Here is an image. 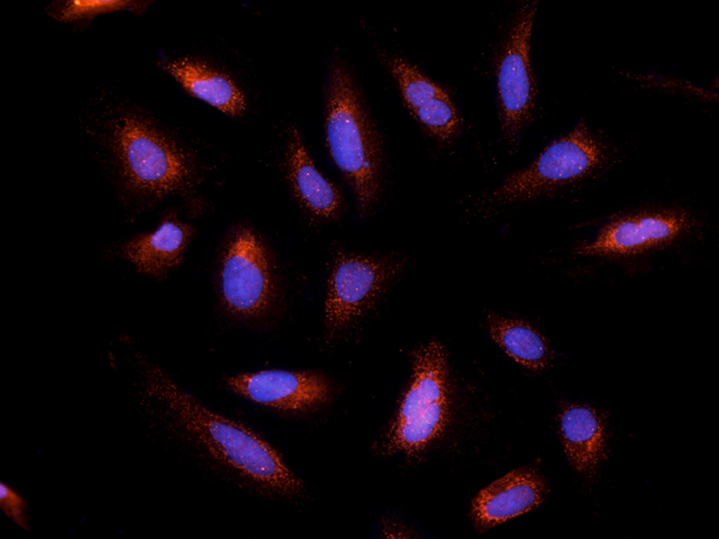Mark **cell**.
Masks as SVG:
<instances>
[{
    "mask_svg": "<svg viewBox=\"0 0 719 539\" xmlns=\"http://www.w3.org/2000/svg\"><path fill=\"white\" fill-rule=\"evenodd\" d=\"M145 371L149 393L164 404L185 441L256 488L284 495L301 489L277 451L256 432L204 407L156 366Z\"/></svg>",
    "mask_w": 719,
    "mask_h": 539,
    "instance_id": "6da1fadb",
    "label": "cell"
},
{
    "mask_svg": "<svg viewBox=\"0 0 719 539\" xmlns=\"http://www.w3.org/2000/svg\"><path fill=\"white\" fill-rule=\"evenodd\" d=\"M326 120L331 156L352 185L360 211L376 203L381 179V152L377 135L364 110L347 71L331 70Z\"/></svg>",
    "mask_w": 719,
    "mask_h": 539,
    "instance_id": "7a4b0ae2",
    "label": "cell"
},
{
    "mask_svg": "<svg viewBox=\"0 0 719 539\" xmlns=\"http://www.w3.org/2000/svg\"><path fill=\"white\" fill-rule=\"evenodd\" d=\"M119 184L132 199H158L190 185L191 168L174 145L146 122L124 118L112 138Z\"/></svg>",
    "mask_w": 719,
    "mask_h": 539,
    "instance_id": "3957f363",
    "label": "cell"
},
{
    "mask_svg": "<svg viewBox=\"0 0 719 539\" xmlns=\"http://www.w3.org/2000/svg\"><path fill=\"white\" fill-rule=\"evenodd\" d=\"M449 374L445 351L436 340L420 346L413 375L389 432L388 451L414 456L437 439L449 420Z\"/></svg>",
    "mask_w": 719,
    "mask_h": 539,
    "instance_id": "277c9868",
    "label": "cell"
},
{
    "mask_svg": "<svg viewBox=\"0 0 719 539\" xmlns=\"http://www.w3.org/2000/svg\"><path fill=\"white\" fill-rule=\"evenodd\" d=\"M603 158L602 146L581 124L549 145L529 168L510 175L493 197L503 202L532 198L583 176Z\"/></svg>",
    "mask_w": 719,
    "mask_h": 539,
    "instance_id": "5b68a950",
    "label": "cell"
},
{
    "mask_svg": "<svg viewBox=\"0 0 719 539\" xmlns=\"http://www.w3.org/2000/svg\"><path fill=\"white\" fill-rule=\"evenodd\" d=\"M402 265L394 258L338 253L328 285L327 326L340 330L362 315Z\"/></svg>",
    "mask_w": 719,
    "mask_h": 539,
    "instance_id": "8992f818",
    "label": "cell"
},
{
    "mask_svg": "<svg viewBox=\"0 0 719 539\" xmlns=\"http://www.w3.org/2000/svg\"><path fill=\"white\" fill-rule=\"evenodd\" d=\"M536 2L525 4L510 30L498 72L503 130L513 140L529 119L535 98V84L529 62V40Z\"/></svg>",
    "mask_w": 719,
    "mask_h": 539,
    "instance_id": "52a82bcc",
    "label": "cell"
},
{
    "mask_svg": "<svg viewBox=\"0 0 719 539\" xmlns=\"http://www.w3.org/2000/svg\"><path fill=\"white\" fill-rule=\"evenodd\" d=\"M221 281L224 300L236 314L256 316L270 304L273 285L267 254L251 230L239 231L229 246Z\"/></svg>",
    "mask_w": 719,
    "mask_h": 539,
    "instance_id": "ba28073f",
    "label": "cell"
},
{
    "mask_svg": "<svg viewBox=\"0 0 719 539\" xmlns=\"http://www.w3.org/2000/svg\"><path fill=\"white\" fill-rule=\"evenodd\" d=\"M235 392L269 407L297 411L326 402L330 387L319 375L307 372L266 371L241 374L227 380Z\"/></svg>",
    "mask_w": 719,
    "mask_h": 539,
    "instance_id": "9c48e42d",
    "label": "cell"
},
{
    "mask_svg": "<svg viewBox=\"0 0 719 539\" xmlns=\"http://www.w3.org/2000/svg\"><path fill=\"white\" fill-rule=\"evenodd\" d=\"M680 213L631 216L608 225L591 244L581 246L582 255H628L641 252L677 237L687 226Z\"/></svg>",
    "mask_w": 719,
    "mask_h": 539,
    "instance_id": "30bf717a",
    "label": "cell"
},
{
    "mask_svg": "<svg viewBox=\"0 0 719 539\" xmlns=\"http://www.w3.org/2000/svg\"><path fill=\"white\" fill-rule=\"evenodd\" d=\"M545 493V484L535 472L515 470L479 492L472 503L473 520L480 529H489L536 508Z\"/></svg>",
    "mask_w": 719,
    "mask_h": 539,
    "instance_id": "8fae6325",
    "label": "cell"
},
{
    "mask_svg": "<svg viewBox=\"0 0 719 539\" xmlns=\"http://www.w3.org/2000/svg\"><path fill=\"white\" fill-rule=\"evenodd\" d=\"M560 432L571 465L592 481L607 454L606 416L588 405L567 406L560 415Z\"/></svg>",
    "mask_w": 719,
    "mask_h": 539,
    "instance_id": "7c38bea8",
    "label": "cell"
},
{
    "mask_svg": "<svg viewBox=\"0 0 719 539\" xmlns=\"http://www.w3.org/2000/svg\"><path fill=\"white\" fill-rule=\"evenodd\" d=\"M192 234V226L170 214L154 231L138 234L124 242L120 253L138 272L159 277L181 262Z\"/></svg>",
    "mask_w": 719,
    "mask_h": 539,
    "instance_id": "4fadbf2b",
    "label": "cell"
},
{
    "mask_svg": "<svg viewBox=\"0 0 719 539\" xmlns=\"http://www.w3.org/2000/svg\"><path fill=\"white\" fill-rule=\"evenodd\" d=\"M162 67L192 96L230 116H239L244 112V96L227 75L189 59L173 61Z\"/></svg>",
    "mask_w": 719,
    "mask_h": 539,
    "instance_id": "5bb4252c",
    "label": "cell"
},
{
    "mask_svg": "<svg viewBox=\"0 0 719 539\" xmlns=\"http://www.w3.org/2000/svg\"><path fill=\"white\" fill-rule=\"evenodd\" d=\"M288 172L297 197L310 212L324 218H331L337 213L341 195L316 169L296 128H291L289 133Z\"/></svg>",
    "mask_w": 719,
    "mask_h": 539,
    "instance_id": "9a60e30c",
    "label": "cell"
},
{
    "mask_svg": "<svg viewBox=\"0 0 719 539\" xmlns=\"http://www.w3.org/2000/svg\"><path fill=\"white\" fill-rule=\"evenodd\" d=\"M487 321L493 340L515 361L534 371L548 366L550 353L547 342L529 324L492 314Z\"/></svg>",
    "mask_w": 719,
    "mask_h": 539,
    "instance_id": "2e32d148",
    "label": "cell"
},
{
    "mask_svg": "<svg viewBox=\"0 0 719 539\" xmlns=\"http://www.w3.org/2000/svg\"><path fill=\"white\" fill-rule=\"evenodd\" d=\"M390 64L404 101L413 112L430 100L445 93L442 88L404 60L395 58Z\"/></svg>",
    "mask_w": 719,
    "mask_h": 539,
    "instance_id": "e0dca14e",
    "label": "cell"
},
{
    "mask_svg": "<svg viewBox=\"0 0 719 539\" xmlns=\"http://www.w3.org/2000/svg\"><path fill=\"white\" fill-rule=\"evenodd\" d=\"M414 113L434 135L443 140L451 138L458 129L457 113L446 93L430 100Z\"/></svg>",
    "mask_w": 719,
    "mask_h": 539,
    "instance_id": "ac0fdd59",
    "label": "cell"
},
{
    "mask_svg": "<svg viewBox=\"0 0 719 539\" xmlns=\"http://www.w3.org/2000/svg\"><path fill=\"white\" fill-rule=\"evenodd\" d=\"M147 4L128 0H72L60 6L55 16L60 21L71 22L119 10L141 12Z\"/></svg>",
    "mask_w": 719,
    "mask_h": 539,
    "instance_id": "d6986e66",
    "label": "cell"
},
{
    "mask_svg": "<svg viewBox=\"0 0 719 539\" xmlns=\"http://www.w3.org/2000/svg\"><path fill=\"white\" fill-rule=\"evenodd\" d=\"M0 503L8 516L23 525L25 511L23 500L6 485L0 486Z\"/></svg>",
    "mask_w": 719,
    "mask_h": 539,
    "instance_id": "ffe728a7",
    "label": "cell"
}]
</instances>
